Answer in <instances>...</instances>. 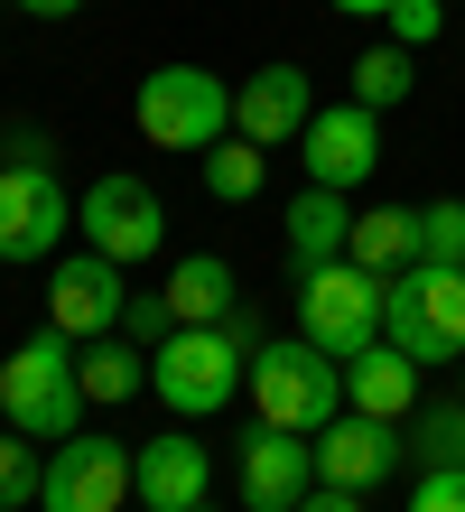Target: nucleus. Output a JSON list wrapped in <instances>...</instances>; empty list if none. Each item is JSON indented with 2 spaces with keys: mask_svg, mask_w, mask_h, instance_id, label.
Masks as SVG:
<instances>
[{
  "mask_svg": "<svg viewBox=\"0 0 465 512\" xmlns=\"http://www.w3.org/2000/svg\"><path fill=\"white\" fill-rule=\"evenodd\" d=\"M84 345L75 336H28L10 364H0V429H19V438H38V447H66L75 438V419H84Z\"/></svg>",
  "mask_w": 465,
  "mask_h": 512,
  "instance_id": "f257e3e1",
  "label": "nucleus"
},
{
  "mask_svg": "<svg viewBox=\"0 0 465 512\" xmlns=\"http://www.w3.org/2000/svg\"><path fill=\"white\" fill-rule=\"evenodd\" d=\"M382 336L410 354L419 373H447L465 354V270L447 261H410L382 280Z\"/></svg>",
  "mask_w": 465,
  "mask_h": 512,
  "instance_id": "f03ea898",
  "label": "nucleus"
},
{
  "mask_svg": "<svg viewBox=\"0 0 465 512\" xmlns=\"http://www.w3.org/2000/svg\"><path fill=\"white\" fill-rule=\"evenodd\" d=\"M252 410L270 419V429H298V438H317L335 410H345V364H335L326 345H307V336H261L252 345Z\"/></svg>",
  "mask_w": 465,
  "mask_h": 512,
  "instance_id": "7ed1b4c3",
  "label": "nucleus"
},
{
  "mask_svg": "<svg viewBox=\"0 0 465 512\" xmlns=\"http://www.w3.org/2000/svg\"><path fill=\"white\" fill-rule=\"evenodd\" d=\"M242 382H252V345L224 336V326H177V336L149 354V391L177 410V419H214L242 401Z\"/></svg>",
  "mask_w": 465,
  "mask_h": 512,
  "instance_id": "20e7f679",
  "label": "nucleus"
},
{
  "mask_svg": "<svg viewBox=\"0 0 465 512\" xmlns=\"http://www.w3.org/2000/svg\"><path fill=\"white\" fill-rule=\"evenodd\" d=\"M131 122L149 149H196L205 159L214 140H233V84L205 75V66H159V75H140Z\"/></svg>",
  "mask_w": 465,
  "mask_h": 512,
  "instance_id": "39448f33",
  "label": "nucleus"
},
{
  "mask_svg": "<svg viewBox=\"0 0 465 512\" xmlns=\"http://www.w3.org/2000/svg\"><path fill=\"white\" fill-rule=\"evenodd\" d=\"M298 336L326 345L335 364H354L363 345H382V280L363 261H317L298 270Z\"/></svg>",
  "mask_w": 465,
  "mask_h": 512,
  "instance_id": "423d86ee",
  "label": "nucleus"
},
{
  "mask_svg": "<svg viewBox=\"0 0 465 512\" xmlns=\"http://www.w3.org/2000/svg\"><path fill=\"white\" fill-rule=\"evenodd\" d=\"M75 233H84V252H112L121 270H131L149 252H168V205H159L149 177L112 168V177H93V187L75 196Z\"/></svg>",
  "mask_w": 465,
  "mask_h": 512,
  "instance_id": "0eeeda50",
  "label": "nucleus"
},
{
  "mask_svg": "<svg viewBox=\"0 0 465 512\" xmlns=\"http://www.w3.org/2000/svg\"><path fill=\"white\" fill-rule=\"evenodd\" d=\"M75 233V196L56 187L47 159H0V261H56V243Z\"/></svg>",
  "mask_w": 465,
  "mask_h": 512,
  "instance_id": "6e6552de",
  "label": "nucleus"
},
{
  "mask_svg": "<svg viewBox=\"0 0 465 512\" xmlns=\"http://www.w3.org/2000/svg\"><path fill=\"white\" fill-rule=\"evenodd\" d=\"M140 494V457L121 438H66L47 447V485H38V512H121Z\"/></svg>",
  "mask_w": 465,
  "mask_h": 512,
  "instance_id": "1a4fd4ad",
  "label": "nucleus"
},
{
  "mask_svg": "<svg viewBox=\"0 0 465 512\" xmlns=\"http://www.w3.org/2000/svg\"><path fill=\"white\" fill-rule=\"evenodd\" d=\"M121 308H131V280H121V261L112 252H56L47 270V326L56 336H121Z\"/></svg>",
  "mask_w": 465,
  "mask_h": 512,
  "instance_id": "9d476101",
  "label": "nucleus"
},
{
  "mask_svg": "<svg viewBox=\"0 0 465 512\" xmlns=\"http://www.w3.org/2000/svg\"><path fill=\"white\" fill-rule=\"evenodd\" d=\"M298 168H307V187H335V196H354L372 168H382V112L372 103H326L317 122L298 131Z\"/></svg>",
  "mask_w": 465,
  "mask_h": 512,
  "instance_id": "9b49d317",
  "label": "nucleus"
},
{
  "mask_svg": "<svg viewBox=\"0 0 465 512\" xmlns=\"http://www.w3.org/2000/svg\"><path fill=\"white\" fill-rule=\"evenodd\" d=\"M410 466V429L400 419H372V410H335L317 429V485H345V494H372Z\"/></svg>",
  "mask_w": 465,
  "mask_h": 512,
  "instance_id": "f8f14e48",
  "label": "nucleus"
},
{
  "mask_svg": "<svg viewBox=\"0 0 465 512\" xmlns=\"http://www.w3.org/2000/svg\"><path fill=\"white\" fill-rule=\"evenodd\" d=\"M242 512H298L307 494H317V438L298 429H270V419H252V438H242Z\"/></svg>",
  "mask_w": 465,
  "mask_h": 512,
  "instance_id": "ddd939ff",
  "label": "nucleus"
},
{
  "mask_svg": "<svg viewBox=\"0 0 465 512\" xmlns=\"http://www.w3.org/2000/svg\"><path fill=\"white\" fill-rule=\"evenodd\" d=\"M307 122H317V84H307V66H261L252 84H233V131L242 140L279 149V140H298Z\"/></svg>",
  "mask_w": 465,
  "mask_h": 512,
  "instance_id": "4468645a",
  "label": "nucleus"
},
{
  "mask_svg": "<svg viewBox=\"0 0 465 512\" xmlns=\"http://www.w3.org/2000/svg\"><path fill=\"white\" fill-rule=\"evenodd\" d=\"M131 457H140V503H149V512H186V503L214 494V457L186 438V419H177V429H159V438H140Z\"/></svg>",
  "mask_w": 465,
  "mask_h": 512,
  "instance_id": "2eb2a0df",
  "label": "nucleus"
},
{
  "mask_svg": "<svg viewBox=\"0 0 465 512\" xmlns=\"http://www.w3.org/2000/svg\"><path fill=\"white\" fill-rule=\"evenodd\" d=\"M279 233H289V261H298V270L345 261V243H354V196H335V187H298V196H289V215H279Z\"/></svg>",
  "mask_w": 465,
  "mask_h": 512,
  "instance_id": "dca6fc26",
  "label": "nucleus"
},
{
  "mask_svg": "<svg viewBox=\"0 0 465 512\" xmlns=\"http://www.w3.org/2000/svg\"><path fill=\"white\" fill-rule=\"evenodd\" d=\"M345 410L410 419V410H419V364H410V354H400L391 336H382V345H363L354 364H345Z\"/></svg>",
  "mask_w": 465,
  "mask_h": 512,
  "instance_id": "f3484780",
  "label": "nucleus"
},
{
  "mask_svg": "<svg viewBox=\"0 0 465 512\" xmlns=\"http://www.w3.org/2000/svg\"><path fill=\"white\" fill-rule=\"evenodd\" d=\"M168 308H177V326H224L242 308V298H233V261L224 252H186L168 270Z\"/></svg>",
  "mask_w": 465,
  "mask_h": 512,
  "instance_id": "a211bd4d",
  "label": "nucleus"
},
{
  "mask_svg": "<svg viewBox=\"0 0 465 512\" xmlns=\"http://www.w3.org/2000/svg\"><path fill=\"white\" fill-rule=\"evenodd\" d=\"M345 261H363L372 280L410 270V261H419V215H410V205H372V215H354V243H345Z\"/></svg>",
  "mask_w": 465,
  "mask_h": 512,
  "instance_id": "6ab92c4d",
  "label": "nucleus"
},
{
  "mask_svg": "<svg viewBox=\"0 0 465 512\" xmlns=\"http://www.w3.org/2000/svg\"><path fill=\"white\" fill-rule=\"evenodd\" d=\"M140 391H149V345H131V336H93L84 345V401L121 410V401H140Z\"/></svg>",
  "mask_w": 465,
  "mask_h": 512,
  "instance_id": "aec40b11",
  "label": "nucleus"
},
{
  "mask_svg": "<svg viewBox=\"0 0 465 512\" xmlns=\"http://www.w3.org/2000/svg\"><path fill=\"white\" fill-rule=\"evenodd\" d=\"M261 187H270V149H261V140L233 131V140L205 149V196H214V205H252Z\"/></svg>",
  "mask_w": 465,
  "mask_h": 512,
  "instance_id": "412c9836",
  "label": "nucleus"
},
{
  "mask_svg": "<svg viewBox=\"0 0 465 512\" xmlns=\"http://www.w3.org/2000/svg\"><path fill=\"white\" fill-rule=\"evenodd\" d=\"M400 429H410V457L419 466H465V401H419Z\"/></svg>",
  "mask_w": 465,
  "mask_h": 512,
  "instance_id": "4be33fe9",
  "label": "nucleus"
},
{
  "mask_svg": "<svg viewBox=\"0 0 465 512\" xmlns=\"http://www.w3.org/2000/svg\"><path fill=\"white\" fill-rule=\"evenodd\" d=\"M410 84H419V75H410V47H391V38H382V47H363V56H354V103L391 112V103H410Z\"/></svg>",
  "mask_w": 465,
  "mask_h": 512,
  "instance_id": "5701e85b",
  "label": "nucleus"
},
{
  "mask_svg": "<svg viewBox=\"0 0 465 512\" xmlns=\"http://www.w3.org/2000/svg\"><path fill=\"white\" fill-rule=\"evenodd\" d=\"M38 485H47V466H38V438L0 429V512H38Z\"/></svg>",
  "mask_w": 465,
  "mask_h": 512,
  "instance_id": "b1692460",
  "label": "nucleus"
},
{
  "mask_svg": "<svg viewBox=\"0 0 465 512\" xmlns=\"http://www.w3.org/2000/svg\"><path fill=\"white\" fill-rule=\"evenodd\" d=\"M419 261H447V270H465V196L419 205Z\"/></svg>",
  "mask_w": 465,
  "mask_h": 512,
  "instance_id": "393cba45",
  "label": "nucleus"
},
{
  "mask_svg": "<svg viewBox=\"0 0 465 512\" xmlns=\"http://www.w3.org/2000/svg\"><path fill=\"white\" fill-rule=\"evenodd\" d=\"M382 28H391V47H410V56H419V47H438V38H447V0H391V19H382Z\"/></svg>",
  "mask_w": 465,
  "mask_h": 512,
  "instance_id": "a878e982",
  "label": "nucleus"
},
{
  "mask_svg": "<svg viewBox=\"0 0 465 512\" xmlns=\"http://www.w3.org/2000/svg\"><path fill=\"white\" fill-rule=\"evenodd\" d=\"M121 336H131V345H149V354H159V345L177 336V308H168V289H159V298H131V308H121Z\"/></svg>",
  "mask_w": 465,
  "mask_h": 512,
  "instance_id": "bb28decb",
  "label": "nucleus"
},
{
  "mask_svg": "<svg viewBox=\"0 0 465 512\" xmlns=\"http://www.w3.org/2000/svg\"><path fill=\"white\" fill-rule=\"evenodd\" d=\"M410 512H465V466H419Z\"/></svg>",
  "mask_w": 465,
  "mask_h": 512,
  "instance_id": "cd10ccee",
  "label": "nucleus"
},
{
  "mask_svg": "<svg viewBox=\"0 0 465 512\" xmlns=\"http://www.w3.org/2000/svg\"><path fill=\"white\" fill-rule=\"evenodd\" d=\"M298 512H363V494H345V485H317V494H307Z\"/></svg>",
  "mask_w": 465,
  "mask_h": 512,
  "instance_id": "c85d7f7f",
  "label": "nucleus"
},
{
  "mask_svg": "<svg viewBox=\"0 0 465 512\" xmlns=\"http://www.w3.org/2000/svg\"><path fill=\"white\" fill-rule=\"evenodd\" d=\"M0 159H47V131H0Z\"/></svg>",
  "mask_w": 465,
  "mask_h": 512,
  "instance_id": "c756f323",
  "label": "nucleus"
},
{
  "mask_svg": "<svg viewBox=\"0 0 465 512\" xmlns=\"http://www.w3.org/2000/svg\"><path fill=\"white\" fill-rule=\"evenodd\" d=\"M19 10H28V19H75L84 0H19Z\"/></svg>",
  "mask_w": 465,
  "mask_h": 512,
  "instance_id": "7c9ffc66",
  "label": "nucleus"
},
{
  "mask_svg": "<svg viewBox=\"0 0 465 512\" xmlns=\"http://www.w3.org/2000/svg\"><path fill=\"white\" fill-rule=\"evenodd\" d=\"M345 19H391V0H335Z\"/></svg>",
  "mask_w": 465,
  "mask_h": 512,
  "instance_id": "2f4dec72",
  "label": "nucleus"
},
{
  "mask_svg": "<svg viewBox=\"0 0 465 512\" xmlns=\"http://www.w3.org/2000/svg\"><path fill=\"white\" fill-rule=\"evenodd\" d=\"M456 401H465V354H456Z\"/></svg>",
  "mask_w": 465,
  "mask_h": 512,
  "instance_id": "473e14b6",
  "label": "nucleus"
},
{
  "mask_svg": "<svg viewBox=\"0 0 465 512\" xmlns=\"http://www.w3.org/2000/svg\"><path fill=\"white\" fill-rule=\"evenodd\" d=\"M186 512H214V503H186Z\"/></svg>",
  "mask_w": 465,
  "mask_h": 512,
  "instance_id": "72a5a7b5",
  "label": "nucleus"
}]
</instances>
